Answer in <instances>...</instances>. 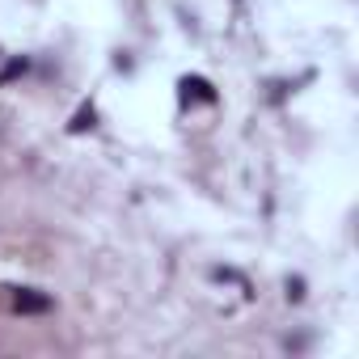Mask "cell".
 <instances>
[{
  "mask_svg": "<svg viewBox=\"0 0 359 359\" xmlns=\"http://www.w3.org/2000/svg\"><path fill=\"white\" fill-rule=\"evenodd\" d=\"M287 296L300 300V296H304V279H287Z\"/></svg>",
  "mask_w": 359,
  "mask_h": 359,
  "instance_id": "5b68a950",
  "label": "cell"
},
{
  "mask_svg": "<svg viewBox=\"0 0 359 359\" xmlns=\"http://www.w3.org/2000/svg\"><path fill=\"white\" fill-rule=\"evenodd\" d=\"M182 97H187V102H191V97H195V102H216V89H212L203 76H182Z\"/></svg>",
  "mask_w": 359,
  "mask_h": 359,
  "instance_id": "7a4b0ae2",
  "label": "cell"
},
{
  "mask_svg": "<svg viewBox=\"0 0 359 359\" xmlns=\"http://www.w3.org/2000/svg\"><path fill=\"white\" fill-rule=\"evenodd\" d=\"M13 309L18 313H47L51 309V296H43L34 287H13Z\"/></svg>",
  "mask_w": 359,
  "mask_h": 359,
  "instance_id": "6da1fadb",
  "label": "cell"
},
{
  "mask_svg": "<svg viewBox=\"0 0 359 359\" xmlns=\"http://www.w3.org/2000/svg\"><path fill=\"white\" fill-rule=\"evenodd\" d=\"M26 68H30L26 60H13V64H5V72H0V85H9V81H13V76H22Z\"/></svg>",
  "mask_w": 359,
  "mask_h": 359,
  "instance_id": "277c9868",
  "label": "cell"
},
{
  "mask_svg": "<svg viewBox=\"0 0 359 359\" xmlns=\"http://www.w3.org/2000/svg\"><path fill=\"white\" fill-rule=\"evenodd\" d=\"M93 118H97V114H93V106H81V110L72 114L68 131H72V135H81V131H89V127H93Z\"/></svg>",
  "mask_w": 359,
  "mask_h": 359,
  "instance_id": "3957f363",
  "label": "cell"
}]
</instances>
